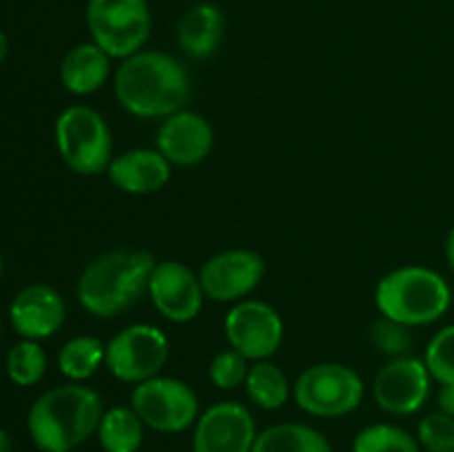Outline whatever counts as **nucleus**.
<instances>
[{
  "mask_svg": "<svg viewBox=\"0 0 454 452\" xmlns=\"http://www.w3.org/2000/svg\"><path fill=\"white\" fill-rule=\"evenodd\" d=\"M102 415L100 394L71 381L35 399L27 415V430L38 450L69 452L98 433Z\"/></svg>",
  "mask_w": 454,
  "mask_h": 452,
  "instance_id": "obj_2",
  "label": "nucleus"
},
{
  "mask_svg": "<svg viewBox=\"0 0 454 452\" xmlns=\"http://www.w3.org/2000/svg\"><path fill=\"white\" fill-rule=\"evenodd\" d=\"M353 452H421V446L417 437L399 425L372 424L359 430Z\"/></svg>",
  "mask_w": 454,
  "mask_h": 452,
  "instance_id": "obj_25",
  "label": "nucleus"
},
{
  "mask_svg": "<svg viewBox=\"0 0 454 452\" xmlns=\"http://www.w3.org/2000/svg\"><path fill=\"white\" fill-rule=\"evenodd\" d=\"M253 452H333V448L331 441L313 425L284 421L262 430Z\"/></svg>",
  "mask_w": 454,
  "mask_h": 452,
  "instance_id": "obj_20",
  "label": "nucleus"
},
{
  "mask_svg": "<svg viewBox=\"0 0 454 452\" xmlns=\"http://www.w3.org/2000/svg\"><path fill=\"white\" fill-rule=\"evenodd\" d=\"M131 408L146 428L164 434L184 433L200 417V401L193 388L182 379L164 375L133 386Z\"/></svg>",
  "mask_w": 454,
  "mask_h": 452,
  "instance_id": "obj_8",
  "label": "nucleus"
},
{
  "mask_svg": "<svg viewBox=\"0 0 454 452\" xmlns=\"http://www.w3.org/2000/svg\"><path fill=\"white\" fill-rule=\"evenodd\" d=\"M417 441L426 452H454V417L428 412L417 425Z\"/></svg>",
  "mask_w": 454,
  "mask_h": 452,
  "instance_id": "obj_28",
  "label": "nucleus"
},
{
  "mask_svg": "<svg viewBox=\"0 0 454 452\" xmlns=\"http://www.w3.org/2000/svg\"><path fill=\"white\" fill-rule=\"evenodd\" d=\"M0 337H3V319H0Z\"/></svg>",
  "mask_w": 454,
  "mask_h": 452,
  "instance_id": "obj_35",
  "label": "nucleus"
},
{
  "mask_svg": "<svg viewBox=\"0 0 454 452\" xmlns=\"http://www.w3.org/2000/svg\"><path fill=\"white\" fill-rule=\"evenodd\" d=\"M7 53H9V40H7V34H4V31L0 29V62H3L4 58H7Z\"/></svg>",
  "mask_w": 454,
  "mask_h": 452,
  "instance_id": "obj_32",
  "label": "nucleus"
},
{
  "mask_svg": "<svg viewBox=\"0 0 454 452\" xmlns=\"http://www.w3.org/2000/svg\"><path fill=\"white\" fill-rule=\"evenodd\" d=\"M248 368H251L248 366V359L229 346V348L220 350L211 359V363H208V379L220 390H235L244 386Z\"/></svg>",
  "mask_w": 454,
  "mask_h": 452,
  "instance_id": "obj_27",
  "label": "nucleus"
},
{
  "mask_svg": "<svg viewBox=\"0 0 454 452\" xmlns=\"http://www.w3.org/2000/svg\"><path fill=\"white\" fill-rule=\"evenodd\" d=\"M87 27L91 40L111 58L142 51L151 35V9L146 0H87Z\"/></svg>",
  "mask_w": 454,
  "mask_h": 452,
  "instance_id": "obj_7",
  "label": "nucleus"
},
{
  "mask_svg": "<svg viewBox=\"0 0 454 452\" xmlns=\"http://www.w3.org/2000/svg\"><path fill=\"white\" fill-rule=\"evenodd\" d=\"M106 344L93 335H75L62 344L58 353V368L74 384L91 379L105 363Z\"/></svg>",
  "mask_w": 454,
  "mask_h": 452,
  "instance_id": "obj_23",
  "label": "nucleus"
},
{
  "mask_svg": "<svg viewBox=\"0 0 454 452\" xmlns=\"http://www.w3.org/2000/svg\"><path fill=\"white\" fill-rule=\"evenodd\" d=\"M168 337L153 323H131L106 341L105 366L122 384H142L162 372Z\"/></svg>",
  "mask_w": 454,
  "mask_h": 452,
  "instance_id": "obj_9",
  "label": "nucleus"
},
{
  "mask_svg": "<svg viewBox=\"0 0 454 452\" xmlns=\"http://www.w3.org/2000/svg\"><path fill=\"white\" fill-rule=\"evenodd\" d=\"M3 273H4V260H3V253H0V279H3Z\"/></svg>",
  "mask_w": 454,
  "mask_h": 452,
  "instance_id": "obj_34",
  "label": "nucleus"
},
{
  "mask_svg": "<svg viewBox=\"0 0 454 452\" xmlns=\"http://www.w3.org/2000/svg\"><path fill=\"white\" fill-rule=\"evenodd\" d=\"M65 319V297L49 284H29L9 304V322L22 339H49L60 331Z\"/></svg>",
  "mask_w": 454,
  "mask_h": 452,
  "instance_id": "obj_16",
  "label": "nucleus"
},
{
  "mask_svg": "<svg viewBox=\"0 0 454 452\" xmlns=\"http://www.w3.org/2000/svg\"><path fill=\"white\" fill-rule=\"evenodd\" d=\"M426 368L439 386L454 384V323L433 335L424 353Z\"/></svg>",
  "mask_w": 454,
  "mask_h": 452,
  "instance_id": "obj_26",
  "label": "nucleus"
},
{
  "mask_svg": "<svg viewBox=\"0 0 454 452\" xmlns=\"http://www.w3.org/2000/svg\"><path fill=\"white\" fill-rule=\"evenodd\" d=\"M450 304V284L428 266L412 264L390 270L375 288L377 310L408 328L439 322Z\"/></svg>",
  "mask_w": 454,
  "mask_h": 452,
  "instance_id": "obj_4",
  "label": "nucleus"
},
{
  "mask_svg": "<svg viewBox=\"0 0 454 452\" xmlns=\"http://www.w3.org/2000/svg\"><path fill=\"white\" fill-rule=\"evenodd\" d=\"M371 341L386 357H402V355H408L412 344L411 328L381 315L371 323Z\"/></svg>",
  "mask_w": 454,
  "mask_h": 452,
  "instance_id": "obj_29",
  "label": "nucleus"
},
{
  "mask_svg": "<svg viewBox=\"0 0 454 452\" xmlns=\"http://www.w3.org/2000/svg\"><path fill=\"white\" fill-rule=\"evenodd\" d=\"M0 452H12V439L4 430H0Z\"/></svg>",
  "mask_w": 454,
  "mask_h": 452,
  "instance_id": "obj_33",
  "label": "nucleus"
},
{
  "mask_svg": "<svg viewBox=\"0 0 454 452\" xmlns=\"http://www.w3.org/2000/svg\"><path fill=\"white\" fill-rule=\"evenodd\" d=\"M173 164L158 149H131L114 155L106 177L127 195H151L162 191L171 180Z\"/></svg>",
  "mask_w": 454,
  "mask_h": 452,
  "instance_id": "obj_17",
  "label": "nucleus"
},
{
  "mask_svg": "<svg viewBox=\"0 0 454 452\" xmlns=\"http://www.w3.org/2000/svg\"><path fill=\"white\" fill-rule=\"evenodd\" d=\"M69 452H74V450H69Z\"/></svg>",
  "mask_w": 454,
  "mask_h": 452,
  "instance_id": "obj_36",
  "label": "nucleus"
},
{
  "mask_svg": "<svg viewBox=\"0 0 454 452\" xmlns=\"http://www.w3.org/2000/svg\"><path fill=\"white\" fill-rule=\"evenodd\" d=\"M145 428L131 406H114L105 410L96 434L105 452H137L145 441Z\"/></svg>",
  "mask_w": 454,
  "mask_h": 452,
  "instance_id": "obj_21",
  "label": "nucleus"
},
{
  "mask_svg": "<svg viewBox=\"0 0 454 452\" xmlns=\"http://www.w3.org/2000/svg\"><path fill=\"white\" fill-rule=\"evenodd\" d=\"M114 58L102 51L93 40L75 44L60 62V82L74 96H91L100 91L111 75Z\"/></svg>",
  "mask_w": 454,
  "mask_h": 452,
  "instance_id": "obj_19",
  "label": "nucleus"
},
{
  "mask_svg": "<svg viewBox=\"0 0 454 452\" xmlns=\"http://www.w3.org/2000/svg\"><path fill=\"white\" fill-rule=\"evenodd\" d=\"M433 377L426 362L412 355L388 359L372 381V399L384 412L395 417L415 415L428 401Z\"/></svg>",
  "mask_w": 454,
  "mask_h": 452,
  "instance_id": "obj_12",
  "label": "nucleus"
},
{
  "mask_svg": "<svg viewBox=\"0 0 454 452\" xmlns=\"http://www.w3.org/2000/svg\"><path fill=\"white\" fill-rule=\"evenodd\" d=\"M155 257L145 248H114L89 261L75 284V297L89 315L111 319L131 308L149 288Z\"/></svg>",
  "mask_w": 454,
  "mask_h": 452,
  "instance_id": "obj_3",
  "label": "nucleus"
},
{
  "mask_svg": "<svg viewBox=\"0 0 454 452\" xmlns=\"http://www.w3.org/2000/svg\"><path fill=\"white\" fill-rule=\"evenodd\" d=\"M177 44L195 60L213 56L224 38V13L213 3H195L177 22Z\"/></svg>",
  "mask_w": 454,
  "mask_h": 452,
  "instance_id": "obj_18",
  "label": "nucleus"
},
{
  "mask_svg": "<svg viewBox=\"0 0 454 452\" xmlns=\"http://www.w3.org/2000/svg\"><path fill=\"white\" fill-rule=\"evenodd\" d=\"M198 275L208 300L238 304L260 286L266 275V261L251 248H229L208 257Z\"/></svg>",
  "mask_w": 454,
  "mask_h": 452,
  "instance_id": "obj_10",
  "label": "nucleus"
},
{
  "mask_svg": "<svg viewBox=\"0 0 454 452\" xmlns=\"http://www.w3.org/2000/svg\"><path fill=\"white\" fill-rule=\"evenodd\" d=\"M215 133L211 122L198 111L180 109L164 118L155 133V149L173 167H195L211 155Z\"/></svg>",
  "mask_w": 454,
  "mask_h": 452,
  "instance_id": "obj_15",
  "label": "nucleus"
},
{
  "mask_svg": "<svg viewBox=\"0 0 454 452\" xmlns=\"http://www.w3.org/2000/svg\"><path fill=\"white\" fill-rule=\"evenodd\" d=\"M446 260H448V266H450V270L454 273V226L446 238Z\"/></svg>",
  "mask_w": 454,
  "mask_h": 452,
  "instance_id": "obj_31",
  "label": "nucleus"
},
{
  "mask_svg": "<svg viewBox=\"0 0 454 452\" xmlns=\"http://www.w3.org/2000/svg\"><path fill=\"white\" fill-rule=\"evenodd\" d=\"M224 335L233 350L248 362L270 359L284 339V322L278 310L260 300H242L224 317Z\"/></svg>",
  "mask_w": 454,
  "mask_h": 452,
  "instance_id": "obj_11",
  "label": "nucleus"
},
{
  "mask_svg": "<svg viewBox=\"0 0 454 452\" xmlns=\"http://www.w3.org/2000/svg\"><path fill=\"white\" fill-rule=\"evenodd\" d=\"M257 425L239 401H217L193 425V452H253Z\"/></svg>",
  "mask_w": 454,
  "mask_h": 452,
  "instance_id": "obj_14",
  "label": "nucleus"
},
{
  "mask_svg": "<svg viewBox=\"0 0 454 452\" xmlns=\"http://www.w3.org/2000/svg\"><path fill=\"white\" fill-rule=\"evenodd\" d=\"M366 394V386L346 363L324 362L309 366L293 384V399L310 417L335 419L357 410Z\"/></svg>",
  "mask_w": 454,
  "mask_h": 452,
  "instance_id": "obj_6",
  "label": "nucleus"
},
{
  "mask_svg": "<svg viewBox=\"0 0 454 452\" xmlns=\"http://www.w3.org/2000/svg\"><path fill=\"white\" fill-rule=\"evenodd\" d=\"M146 292L155 310L173 323L193 322L207 300L200 275L177 260L155 261Z\"/></svg>",
  "mask_w": 454,
  "mask_h": 452,
  "instance_id": "obj_13",
  "label": "nucleus"
},
{
  "mask_svg": "<svg viewBox=\"0 0 454 452\" xmlns=\"http://www.w3.org/2000/svg\"><path fill=\"white\" fill-rule=\"evenodd\" d=\"M47 353L40 346V341L20 339L9 348L7 359H4V372L9 381L16 386H35L47 372Z\"/></svg>",
  "mask_w": 454,
  "mask_h": 452,
  "instance_id": "obj_24",
  "label": "nucleus"
},
{
  "mask_svg": "<svg viewBox=\"0 0 454 452\" xmlns=\"http://www.w3.org/2000/svg\"><path fill=\"white\" fill-rule=\"evenodd\" d=\"M114 93L127 113L164 120L189 102L191 75L171 53L142 49L120 62L114 75Z\"/></svg>",
  "mask_w": 454,
  "mask_h": 452,
  "instance_id": "obj_1",
  "label": "nucleus"
},
{
  "mask_svg": "<svg viewBox=\"0 0 454 452\" xmlns=\"http://www.w3.org/2000/svg\"><path fill=\"white\" fill-rule=\"evenodd\" d=\"M60 160L78 175L106 173L114 160V137L106 120L87 105H71L53 124Z\"/></svg>",
  "mask_w": 454,
  "mask_h": 452,
  "instance_id": "obj_5",
  "label": "nucleus"
},
{
  "mask_svg": "<svg viewBox=\"0 0 454 452\" xmlns=\"http://www.w3.org/2000/svg\"><path fill=\"white\" fill-rule=\"evenodd\" d=\"M244 388L251 403H255L262 410H279L293 397V386L288 384V377L269 359L253 362Z\"/></svg>",
  "mask_w": 454,
  "mask_h": 452,
  "instance_id": "obj_22",
  "label": "nucleus"
},
{
  "mask_svg": "<svg viewBox=\"0 0 454 452\" xmlns=\"http://www.w3.org/2000/svg\"><path fill=\"white\" fill-rule=\"evenodd\" d=\"M437 408L446 415L454 417V384L442 386L437 393Z\"/></svg>",
  "mask_w": 454,
  "mask_h": 452,
  "instance_id": "obj_30",
  "label": "nucleus"
}]
</instances>
